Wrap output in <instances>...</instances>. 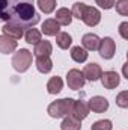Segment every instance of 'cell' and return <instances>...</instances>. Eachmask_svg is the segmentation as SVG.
Here are the masks:
<instances>
[{
    "label": "cell",
    "mask_w": 128,
    "mask_h": 130,
    "mask_svg": "<svg viewBox=\"0 0 128 130\" xmlns=\"http://www.w3.org/2000/svg\"><path fill=\"white\" fill-rule=\"evenodd\" d=\"M88 115H89V106H88V103L83 98H78L77 101L74 100L72 109H71V117H74L75 120L81 121V120L88 118Z\"/></svg>",
    "instance_id": "7"
},
{
    "label": "cell",
    "mask_w": 128,
    "mask_h": 130,
    "mask_svg": "<svg viewBox=\"0 0 128 130\" xmlns=\"http://www.w3.org/2000/svg\"><path fill=\"white\" fill-rule=\"evenodd\" d=\"M83 76H84V79L86 80H89V82H96L99 77H101V74H102V70H101V67L95 62H91V64L84 65V68H83Z\"/></svg>",
    "instance_id": "9"
},
{
    "label": "cell",
    "mask_w": 128,
    "mask_h": 130,
    "mask_svg": "<svg viewBox=\"0 0 128 130\" xmlns=\"http://www.w3.org/2000/svg\"><path fill=\"white\" fill-rule=\"evenodd\" d=\"M36 70L42 74H47L53 70V61L50 59V56H41L36 58Z\"/></svg>",
    "instance_id": "18"
},
{
    "label": "cell",
    "mask_w": 128,
    "mask_h": 130,
    "mask_svg": "<svg viewBox=\"0 0 128 130\" xmlns=\"http://www.w3.org/2000/svg\"><path fill=\"white\" fill-rule=\"evenodd\" d=\"M119 35L124 39H128V21H124L119 24Z\"/></svg>",
    "instance_id": "29"
},
{
    "label": "cell",
    "mask_w": 128,
    "mask_h": 130,
    "mask_svg": "<svg viewBox=\"0 0 128 130\" xmlns=\"http://www.w3.org/2000/svg\"><path fill=\"white\" fill-rule=\"evenodd\" d=\"M59 26H69L71 21H72V15H71V11L68 8H59L56 11V18H54Z\"/></svg>",
    "instance_id": "16"
},
{
    "label": "cell",
    "mask_w": 128,
    "mask_h": 130,
    "mask_svg": "<svg viewBox=\"0 0 128 130\" xmlns=\"http://www.w3.org/2000/svg\"><path fill=\"white\" fill-rule=\"evenodd\" d=\"M24 38H26V42H29V44H38L41 41V32L35 27H30L24 33Z\"/></svg>",
    "instance_id": "23"
},
{
    "label": "cell",
    "mask_w": 128,
    "mask_h": 130,
    "mask_svg": "<svg viewBox=\"0 0 128 130\" xmlns=\"http://www.w3.org/2000/svg\"><path fill=\"white\" fill-rule=\"evenodd\" d=\"M2 32H3V35H6L9 38H14V39H20V38L24 36V29L23 27L15 26V24H11V23H6L2 27Z\"/></svg>",
    "instance_id": "14"
},
{
    "label": "cell",
    "mask_w": 128,
    "mask_h": 130,
    "mask_svg": "<svg viewBox=\"0 0 128 130\" xmlns=\"http://www.w3.org/2000/svg\"><path fill=\"white\" fill-rule=\"evenodd\" d=\"M98 52H99V56L102 59H112L115 56V52H116V42L110 36H105V38L99 39Z\"/></svg>",
    "instance_id": "5"
},
{
    "label": "cell",
    "mask_w": 128,
    "mask_h": 130,
    "mask_svg": "<svg viewBox=\"0 0 128 130\" xmlns=\"http://www.w3.org/2000/svg\"><path fill=\"white\" fill-rule=\"evenodd\" d=\"M0 20L30 29L41 21V17L35 11L32 0H0Z\"/></svg>",
    "instance_id": "1"
},
{
    "label": "cell",
    "mask_w": 128,
    "mask_h": 130,
    "mask_svg": "<svg viewBox=\"0 0 128 130\" xmlns=\"http://www.w3.org/2000/svg\"><path fill=\"white\" fill-rule=\"evenodd\" d=\"M56 44H57L59 48L68 50L71 47V44H72V36L68 32H59L56 35Z\"/></svg>",
    "instance_id": "21"
},
{
    "label": "cell",
    "mask_w": 128,
    "mask_h": 130,
    "mask_svg": "<svg viewBox=\"0 0 128 130\" xmlns=\"http://www.w3.org/2000/svg\"><path fill=\"white\" fill-rule=\"evenodd\" d=\"M17 39H14V38H9V36H6V35H2L0 36V53H3V55H9V53H12V52H15L17 50Z\"/></svg>",
    "instance_id": "13"
},
{
    "label": "cell",
    "mask_w": 128,
    "mask_h": 130,
    "mask_svg": "<svg viewBox=\"0 0 128 130\" xmlns=\"http://www.w3.org/2000/svg\"><path fill=\"white\" fill-rule=\"evenodd\" d=\"M112 129H113V124H112L110 120H98L91 126V130H112Z\"/></svg>",
    "instance_id": "25"
},
{
    "label": "cell",
    "mask_w": 128,
    "mask_h": 130,
    "mask_svg": "<svg viewBox=\"0 0 128 130\" xmlns=\"http://www.w3.org/2000/svg\"><path fill=\"white\" fill-rule=\"evenodd\" d=\"M84 82H86V79H84V76H83V73L80 70L72 68V70L68 71V74H66V83H68L69 89L78 91V89H81L84 86Z\"/></svg>",
    "instance_id": "4"
},
{
    "label": "cell",
    "mask_w": 128,
    "mask_h": 130,
    "mask_svg": "<svg viewBox=\"0 0 128 130\" xmlns=\"http://www.w3.org/2000/svg\"><path fill=\"white\" fill-rule=\"evenodd\" d=\"M88 56H89V53H88L83 47H80V45H75V47L71 48V59H72L74 62H77V64L86 62V61H88Z\"/></svg>",
    "instance_id": "19"
},
{
    "label": "cell",
    "mask_w": 128,
    "mask_h": 130,
    "mask_svg": "<svg viewBox=\"0 0 128 130\" xmlns=\"http://www.w3.org/2000/svg\"><path fill=\"white\" fill-rule=\"evenodd\" d=\"M62 89H63V80H62L59 76H54V77H51V79L48 80V83H47V91H48V94L56 95V94H59Z\"/></svg>",
    "instance_id": "17"
},
{
    "label": "cell",
    "mask_w": 128,
    "mask_h": 130,
    "mask_svg": "<svg viewBox=\"0 0 128 130\" xmlns=\"http://www.w3.org/2000/svg\"><path fill=\"white\" fill-rule=\"evenodd\" d=\"M95 2H96V5L99 8H102V9H112L115 6L116 0H95Z\"/></svg>",
    "instance_id": "28"
},
{
    "label": "cell",
    "mask_w": 128,
    "mask_h": 130,
    "mask_svg": "<svg viewBox=\"0 0 128 130\" xmlns=\"http://www.w3.org/2000/svg\"><path fill=\"white\" fill-rule=\"evenodd\" d=\"M81 44L86 52H95L99 45V36L95 33H84L81 38Z\"/></svg>",
    "instance_id": "11"
},
{
    "label": "cell",
    "mask_w": 128,
    "mask_h": 130,
    "mask_svg": "<svg viewBox=\"0 0 128 130\" xmlns=\"http://www.w3.org/2000/svg\"><path fill=\"white\" fill-rule=\"evenodd\" d=\"M84 8H86V3H81V2L74 3V5H72V9H71V15H72V18L81 20L83 12H84Z\"/></svg>",
    "instance_id": "24"
},
{
    "label": "cell",
    "mask_w": 128,
    "mask_h": 130,
    "mask_svg": "<svg viewBox=\"0 0 128 130\" xmlns=\"http://www.w3.org/2000/svg\"><path fill=\"white\" fill-rule=\"evenodd\" d=\"M60 130H81V121L75 120L71 115H66L60 124Z\"/></svg>",
    "instance_id": "20"
},
{
    "label": "cell",
    "mask_w": 128,
    "mask_h": 130,
    "mask_svg": "<svg viewBox=\"0 0 128 130\" xmlns=\"http://www.w3.org/2000/svg\"><path fill=\"white\" fill-rule=\"evenodd\" d=\"M116 104H118L119 107H122V109L128 107V91H122V92L118 94V97H116Z\"/></svg>",
    "instance_id": "27"
},
{
    "label": "cell",
    "mask_w": 128,
    "mask_h": 130,
    "mask_svg": "<svg viewBox=\"0 0 128 130\" xmlns=\"http://www.w3.org/2000/svg\"><path fill=\"white\" fill-rule=\"evenodd\" d=\"M81 21L89 26V27H95L96 24L101 21V12L94 8V6H88L84 8V12H83V17H81Z\"/></svg>",
    "instance_id": "6"
},
{
    "label": "cell",
    "mask_w": 128,
    "mask_h": 130,
    "mask_svg": "<svg viewBox=\"0 0 128 130\" xmlns=\"http://www.w3.org/2000/svg\"><path fill=\"white\" fill-rule=\"evenodd\" d=\"M116 12L121 15H128V0H116L115 2Z\"/></svg>",
    "instance_id": "26"
},
{
    "label": "cell",
    "mask_w": 128,
    "mask_h": 130,
    "mask_svg": "<svg viewBox=\"0 0 128 130\" xmlns=\"http://www.w3.org/2000/svg\"><path fill=\"white\" fill-rule=\"evenodd\" d=\"M72 103H74V100L69 98V97L56 100V101H53V103L48 104L47 113H48L51 118H63L66 115H71Z\"/></svg>",
    "instance_id": "2"
},
{
    "label": "cell",
    "mask_w": 128,
    "mask_h": 130,
    "mask_svg": "<svg viewBox=\"0 0 128 130\" xmlns=\"http://www.w3.org/2000/svg\"><path fill=\"white\" fill-rule=\"evenodd\" d=\"M38 8L41 9V12L44 14H51L56 9V0H38Z\"/></svg>",
    "instance_id": "22"
},
{
    "label": "cell",
    "mask_w": 128,
    "mask_h": 130,
    "mask_svg": "<svg viewBox=\"0 0 128 130\" xmlns=\"http://www.w3.org/2000/svg\"><path fill=\"white\" fill-rule=\"evenodd\" d=\"M88 106H89V110L96 112V113H102L109 109V101H107V98L101 97V95H94L88 101Z\"/></svg>",
    "instance_id": "10"
},
{
    "label": "cell",
    "mask_w": 128,
    "mask_h": 130,
    "mask_svg": "<svg viewBox=\"0 0 128 130\" xmlns=\"http://www.w3.org/2000/svg\"><path fill=\"white\" fill-rule=\"evenodd\" d=\"M99 79H101V83L105 89H115L121 83V77L116 71H104Z\"/></svg>",
    "instance_id": "8"
},
{
    "label": "cell",
    "mask_w": 128,
    "mask_h": 130,
    "mask_svg": "<svg viewBox=\"0 0 128 130\" xmlns=\"http://www.w3.org/2000/svg\"><path fill=\"white\" fill-rule=\"evenodd\" d=\"M33 61V55L27 48H20L14 56H12V67L18 73H26Z\"/></svg>",
    "instance_id": "3"
},
{
    "label": "cell",
    "mask_w": 128,
    "mask_h": 130,
    "mask_svg": "<svg viewBox=\"0 0 128 130\" xmlns=\"http://www.w3.org/2000/svg\"><path fill=\"white\" fill-rule=\"evenodd\" d=\"M41 29H42V33L47 35V36H56L59 33V30H60V26H59V23L54 18H48V20H45L42 23Z\"/></svg>",
    "instance_id": "15"
},
{
    "label": "cell",
    "mask_w": 128,
    "mask_h": 130,
    "mask_svg": "<svg viewBox=\"0 0 128 130\" xmlns=\"http://www.w3.org/2000/svg\"><path fill=\"white\" fill-rule=\"evenodd\" d=\"M53 53V45L50 41L47 39H41L38 44H35V48H33V55L36 58H41V56H51Z\"/></svg>",
    "instance_id": "12"
}]
</instances>
